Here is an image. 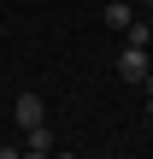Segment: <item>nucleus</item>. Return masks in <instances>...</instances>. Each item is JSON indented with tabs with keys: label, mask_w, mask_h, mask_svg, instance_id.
<instances>
[{
	"label": "nucleus",
	"mask_w": 153,
	"mask_h": 159,
	"mask_svg": "<svg viewBox=\"0 0 153 159\" xmlns=\"http://www.w3.org/2000/svg\"><path fill=\"white\" fill-rule=\"evenodd\" d=\"M24 148H29V153H53V148H59V136H53L47 124H29V142H24Z\"/></svg>",
	"instance_id": "nucleus-4"
},
{
	"label": "nucleus",
	"mask_w": 153,
	"mask_h": 159,
	"mask_svg": "<svg viewBox=\"0 0 153 159\" xmlns=\"http://www.w3.org/2000/svg\"><path fill=\"white\" fill-rule=\"evenodd\" d=\"M147 71H153V47H136V41H130V47L118 53V77H124V83H147Z\"/></svg>",
	"instance_id": "nucleus-1"
},
{
	"label": "nucleus",
	"mask_w": 153,
	"mask_h": 159,
	"mask_svg": "<svg viewBox=\"0 0 153 159\" xmlns=\"http://www.w3.org/2000/svg\"><path fill=\"white\" fill-rule=\"evenodd\" d=\"M142 89H147V112H153V71H147V83H142Z\"/></svg>",
	"instance_id": "nucleus-6"
},
{
	"label": "nucleus",
	"mask_w": 153,
	"mask_h": 159,
	"mask_svg": "<svg viewBox=\"0 0 153 159\" xmlns=\"http://www.w3.org/2000/svg\"><path fill=\"white\" fill-rule=\"evenodd\" d=\"M100 18H106V30H118V35H124V30L136 24V12H130V0H112V6H106Z\"/></svg>",
	"instance_id": "nucleus-3"
},
{
	"label": "nucleus",
	"mask_w": 153,
	"mask_h": 159,
	"mask_svg": "<svg viewBox=\"0 0 153 159\" xmlns=\"http://www.w3.org/2000/svg\"><path fill=\"white\" fill-rule=\"evenodd\" d=\"M124 35H130V41H136V47H153V24H130V30H124Z\"/></svg>",
	"instance_id": "nucleus-5"
},
{
	"label": "nucleus",
	"mask_w": 153,
	"mask_h": 159,
	"mask_svg": "<svg viewBox=\"0 0 153 159\" xmlns=\"http://www.w3.org/2000/svg\"><path fill=\"white\" fill-rule=\"evenodd\" d=\"M12 118L29 130V124H47V106H41V94H18L12 100Z\"/></svg>",
	"instance_id": "nucleus-2"
}]
</instances>
